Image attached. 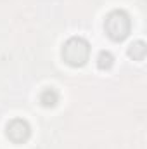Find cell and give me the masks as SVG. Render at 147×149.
<instances>
[{"label":"cell","mask_w":147,"mask_h":149,"mask_svg":"<svg viewBox=\"0 0 147 149\" xmlns=\"http://www.w3.org/2000/svg\"><path fill=\"white\" fill-rule=\"evenodd\" d=\"M90 57V43L81 37H71L62 45V59L73 66H83Z\"/></svg>","instance_id":"obj_2"},{"label":"cell","mask_w":147,"mask_h":149,"mask_svg":"<svg viewBox=\"0 0 147 149\" xmlns=\"http://www.w3.org/2000/svg\"><path fill=\"white\" fill-rule=\"evenodd\" d=\"M112 64H114V56L111 54L109 50H101L99 56H97V68L106 71V70H109Z\"/></svg>","instance_id":"obj_6"},{"label":"cell","mask_w":147,"mask_h":149,"mask_svg":"<svg viewBox=\"0 0 147 149\" xmlns=\"http://www.w3.org/2000/svg\"><path fill=\"white\" fill-rule=\"evenodd\" d=\"M5 134H7V137H9L12 142L23 144V142H26V141L30 139V135H31V127H30V123H28L26 120H23V118H14V120H10V121L7 123Z\"/></svg>","instance_id":"obj_3"},{"label":"cell","mask_w":147,"mask_h":149,"mask_svg":"<svg viewBox=\"0 0 147 149\" xmlns=\"http://www.w3.org/2000/svg\"><path fill=\"white\" fill-rule=\"evenodd\" d=\"M104 30H106V35L114 42L125 40L132 30V19H130L128 12L121 10V9L111 10L104 19Z\"/></svg>","instance_id":"obj_1"},{"label":"cell","mask_w":147,"mask_h":149,"mask_svg":"<svg viewBox=\"0 0 147 149\" xmlns=\"http://www.w3.org/2000/svg\"><path fill=\"white\" fill-rule=\"evenodd\" d=\"M40 102L42 106L45 108H54L57 102H59V92L55 88H45L42 94H40Z\"/></svg>","instance_id":"obj_4"},{"label":"cell","mask_w":147,"mask_h":149,"mask_svg":"<svg viewBox=\"0 0 147 149\" xmlns=\"http://www.w3.org/2000/svg\"><path fill=\"white\" fill-rule=\"evenodd\" d=\"M146 43L142 42V40H139V42H135V43H132L130 45V49H128V56L132 57V59H135V61H142L144 57H146Z\"/></svg>","instance_id":"obj_5"}]
</instances>
